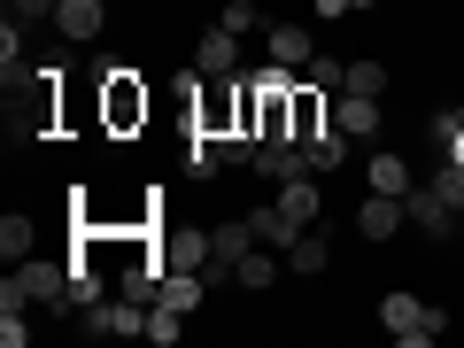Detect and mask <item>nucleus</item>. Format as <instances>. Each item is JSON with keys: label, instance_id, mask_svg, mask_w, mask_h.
<instances>
[{"label": "nucleus", "instance_id": "5701e85b", "mask_svg": "<svg viewBox=\"0 0 464 348\" xmlns=\"http://www.w3.org/2000/svg\"><path fill=\"white\" fill-rule=\"evenodd\" d=\"M0 70H8V78L24 70V24H16V16L0 24Z\"/></svg>", "mask_w": 464, "mask_h": 348}, {"label": "nucleus", "instance_id": "9b49d317", "mask_svg": "<svg viewBox=\"0 0 464 348\" xmlns=\"http://www.w3.org/2000/svg\"><path fill=\"white\" fill-rule=\"evenodd\" d=\"M271 201H279L286 217H302V225H317V217H325V186H317V179H286V186H271Z\"/></svg>", "mask_w": 464, "mask_h": 348}, {"label": "nucleus", "instance_id": "6ab92c4d", "mask_svg": "<svg viewBox=\"0 0 464 348\" xmlns=\"http://www.w3.org/2000/svg\"><path fill=\"white\" fill-rule=\"evenodd\" d=\"M341 93H372V101H387V63H380V54H364V63H348Z\"/></svg>", "mask_w": 464, "mask_h": 348}, {"label": "nucleus", "instance_id": "9d476101", "mask_svg": "<svg viewBox=\"0 0 464 348\" xmlns=\"http://www.w3.org/2000/svg\"><path fill=\"white\" fill-rule=\"evenodd\" d=\"M248 225H256V240H264V248H279V256H286V248H295L302 232H310V225H302V217H286V209H279V201H264V209H256V217H248Z\"/></svg>", "mask_w": 464, "mask_h": 348}, {"label": "nucleus", "instance_id": "393cba45", "mask_svg": "<svg viewBox=\"0 0 464 348\" xmlns=\"http://www.w3.org/2000/svg\"><path fill=\"white\" fill-rule=\"evenodd\" d=\"M372 8H380V0H356V16H372Z\"/></svg>", "mask_w": 464, "mask_h": 348}, {"label": "nucleus", "instance_id": "f3484780", "mask_svg": "<svg viewBox=\"0 0 464 348\" xmlns=\"http://www.w3.org/2000/svg\"><path fill=\"white\" fill-rule=\"evenodd\" d=\"M217 24H225L232 39H256V32H271V16H264V0H225V8H217Z\"/></svg>", "mask_w": 464, "mask_h": 348}, {"label": "nucleus", "instance_id": "39448f33", "mask_svg": "<svg viewBox=\"0 0 464 348\" xmlns=\"http://www.w3.org/2000/svg\"><path fill=\"white\" fill-rule=\"evenodd\" d=\"M333 124H341L348 140H380L387 101H372V93H333Z\"/></svg>", "mask_w": 464, "mask_h": 348}, {"label": "nucleus", "instance_id": "4468645a", "mask_svg": "<svg viewBox=\"0 0 464 348\" xmlns=\"http://www.w3.org/2000/svg\"><path fill=\"white\" fill-rule=\"evenodd\" d=\"M364 179H372V194H411V163H402V155L395 148H380V155H372V163H364Z\"/></svg>", "mask_w": 464, "mask_h": 348}, {"label": "nucleus", "instance_id": "f8f14e48", "mask_svg": "<svg viewBox=\"0 0 464 348\" xmlns=\"http://www.w3.org/2000/svg\"><path fill=\"white\" fill-rule=\"evenodd\" d=\"M209 248H217V264H240V256H248L256 248V225H248V217H225V225H209Z\"/></svg>", "mask_w": 464, "mask_h": 348}, {"label": "nucleus", "instance_id": "20e7f679", "mask_svg": "<svg viewBox=\"0 0 464 348\" xmlns=\"http://www.w3.org/2000/svg\"><path fill=\"white\" fill-rule=\"evenodd\" d=\"M402 209H411V225L418 232H426V240H441V248H449V240H457V217L464 209H449V201H441V186H411V194H402Z\"/></svg>", "mask_w": 464, "mask_h": 348}, {"label": "nucleus", "instance_id": "7ed1b4c3", "mask_svg": "<svg viewBox=\"0 0 464 348\" xmlns=\"http://www.w3.org/2000/svg\"><path fill=\"white\" fill-rule=\"evenodd\" d=\"M155 248H163V264L170 271H201V279H232L225 264H217V248H209V232H194V225H170V232H155Z\"/></svg>", "mask_w": 464, "mask_h": 348}, {"label": "nucleus", "instance_id": "0eeeda50", "mask_svg": "<svg viewBox=\"0 0 464 348\" xmlns=\"http://www.w3.org/2000/svg\"><path fill=\"white\" fill-rule=\"evenodd\" d=\"M54 32L78 39V47H93V39L109 32V0H63V8H54Z\"/></svg>", "mask_w": 464, "mask_h": 348}, {"label": "nucleus", "instance_id": "dca6fc26", "mask_svg": "<svg viewBox=\"0 0 464 348\" xmlns=\"http://www.w3.org/2000/svg\"><path fill=\"white\" fill-rule=\"evenodd\" d=\"M325 264H333V232H317V225H310L295 248H286V271H310V279H317Z\"/></svg>", "mask_w": 464, "mask_h": 348}, {"label": "nucleus", "instance_id": "1a4fd4ad", "mask_svg": "<svg viewBox=\"0 0 464 348\" xmlns=\"http://www.w3.org/2000/svg\"><path fill=\"white\" fill-rule=\"evenodd\" d=\"M402 225H411V209H402V194H372L364 209H356V232H364V240H395Z\"/></svg>", "mask_w": 464, "mask_h": 348}, {"label": "nucleus", "instance_id": "6e6552de", "mask_svg": "<svg viewBox=\"0 0 464 348\" xmlns=\"http://www.w3.org/2000/svg\"><path fill=\"white\" fill-rule=\"evenodd\" d=\"M264 54H271L279 70H310L317 39H310V24H271V32H264Z\"/></svg>", "mask_w": 464, "mask_h": 348}, {"label": "nucleus", "instance_id": "b1692460", "mask_svg": "<svg viewBox=\"0 0 464 348\" xmlns=\"http://www.w3.org/2000/svg\"><path fill=\"white\" fill-rule=\"evenodd\" d=\"M32 341V310H0V348H24Z\"/></svg>", "mask_w": 464, "mask_h": 348}, {"label": "nucleus", "instance_id": "2eb2a0df", "mask_svg": "<svg viewBox=\"0 0 464 348\" xmlns=\"http://www.w3.org/2000/svg\"><path fill=\"white\" fill-rule=\"evenodd\" d=\"M0 256H8V264H24V256H39V225L24 209H8L0 217Z\"/></svg>", "mask_w": 464, "mask_h": 348}, {"label": "nucleus", "instance_id": "a211bd4d", "mask_svg": "<svg viewBox=\"0 0 464 348\" xmlns=\"http://www.w3.org/2000/svg\"><path fill=\"white\" fill-rule=\"evenodd\" d=\"M201 295H209V279H201V271H170L155 302H170V310H186V317H194V310H201Z\"/></svg>", "mask_w": 464, "mask_h": 348}, {"label": "nucleus", "instance_id": "ddd939ff", "mask_svg": "<svg viewBox=\"0 0 464 348\" xmlns=\"http://www.w3.org/2000/svg\"><path fill=\"white\" fill-rule=\"evenodd\" d=\"M279 271H286V264H279V248H264V240H256V248L240 256V264H232V279L248 286V295H264V286L279 279Z\"/></svg>", "mask_w": 464, "mask_h": 348}, {"label": "nucleus", "instance_id": "423d86ee", "mask_svg": "<svg viewBox=\"0 0 464 348\" xmlns=\"http://www.w3.org/2000/svg\"><path fill=\"white\" fill-rule=\"evenodd\" d=\"M194 70L201 78H240V39H232L225 24H209V32L194 39Z\"/></svg>", "mask_w": 464, "mask_h": 348}, {"label": "nucleus", "instance_id": "4be33fe9", "mask_svg": "<svg viewBox=\"0 0 464 348\" xmlns=\"http://www.w3.org/2000/svg\"><path fill=\"white\" fill-rule=\"evenodd\" d=\"M310 85H325V93H341V78H348V63L341 54H310V70H302Z\"/></svg>", "mask_w": 464, "mask_h": 348}, {"label": "nucleus", "instance_id": "f257e3e1", "mask_svg": "<svg viewBox=\"0 0 464 348\" xmlns=\"http://www.w3.org/2000/svg\"><path fill=\"white\" fill-rule=\"evenodd\" d=\"M93 85H101V132H109V140H132L140 124H148V109H155L148 78H140V70H124V63H109Z\"/></svg>", "mask_w": 464, "mask_h": 348}, {"label": "nucleus", "instance_id": "aec40b11", "mask_svg": "<svg viewBox=\"0 0 464 348\" xmlns=\"http://www.w3.org/2000/svg\"><path fill=\"white\" fill-rule=\"evenodd\" d=\"M341 163H348V132L333 124V132H317V140H310V170L325 179V170H341Z\"/></svg>", "mask_w": 464, "mask_h": 348}, {"label": "nucleus", "instance_id": "f03ea898", "mask_svg": "<svg viewBox=\"0 0 464 348\" xmlns=\"http://www.w3.org/2000/svg\"><path fill=\"white\" fill-rule=\"evenodd\" d=\"M380 325H387V341H402V348H426V341H441L449 333V310H433V302H418V295H380Z\"/></svg>", "mask_w": 464, "mask_h": 348}, {"label": "nucleus", "instance_id": "412c9836", "mask_svg": "<svg viewBox=\"0 0 464 348\" xmlns=\"http://www.w3.org/2000/svg\"><path fill=\"white\" fill-rule=\"evenodd\" d=\"M179 333H186V310H170V302H148V341H155V348H170Z\"/></svg>", "mask_w": 464, "mask_h": 348}]
</instances>
